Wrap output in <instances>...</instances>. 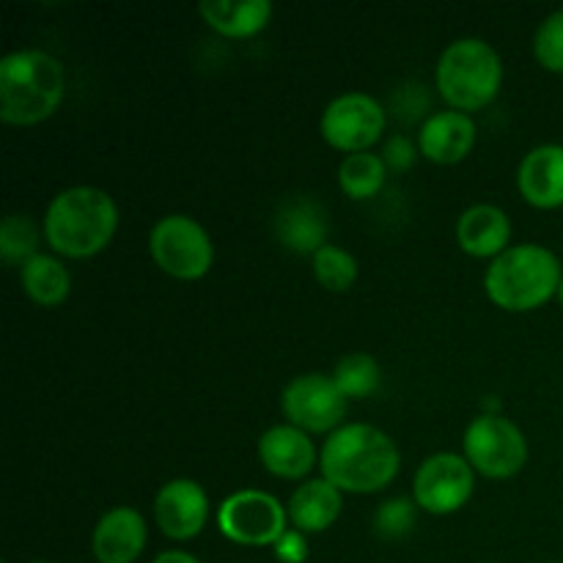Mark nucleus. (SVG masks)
<instances>
[{
  "instance_id": "26",
  "label": "nucleus",
  "mask_w": 563,
  "mask_h": 563,
  "mask_svg": "<svg viewBox=\"0 0 563 563\" xmlns=\"http://www.w3.org/2000/svg\"><path fill=\"white\" fill-rule=\"evenodd\" d=\"M416 515L418 504L412 498H390L374 511V531H377V537L388 539V542L405 539L416 528Z\"/></svg>"
},
{
  "instance_id": "12",
  "label": "nucleus",
  "mask_w": 563,
  "mask_h": 563,
  "mask_svg": "<svg viewBox=\"0 0 563 563\" xmlns=\"http://www.w3.org/2000/svg\"><path fill=\"white\" fill-rule=\"evenodd\" d=\"M209 495L192 478H170L154 495V522L174 542H190L207 528Z\"/></svg>"
},
{
  "instance_id": "30",
  "label": "nucleus",
  "mask_w": 563,
  "mask_h": 563,
  "mask_svg": "<svg viewBox=\"0 0 563 563\" xmlns=\"http://www.w3.org/2000/svg\"><path fill=\"white\" fill-rule=\"evenodd\" d=\"M152 563H201V561H198L196 555L185 553V550H165V553H159Z\"/></svg>"
},
{
  "instance_id": "32",
  "label": "nucleus",
  "mask_w": 563,
  "mask_h": 563,
  "mask_svg": "<svg viewBox=\"0 0 563 563\" xmlns=\"http://www.w3.org/2000/svg\"><path fill=\"white\" fill-rule=\"evenodd\" d=\"M31 563H53V561H31Z\"/></svg>"
},
{
  "instance_id": "22",
  "label": "nucleus",
  "mask_w": 563,
  "mask_h": 563,
  "mask_svg": "<svg viewBox=\"0 0 563 563\" xmlns=\"http://www.w3.org/2000/svg\"><path fill=\"white\" fill-rule=\"evenodd\" d=\"M388 181V165L383 154L357 152L346 154L339 165V187L352 201H368L377 196Z\"/></svg>"
},
{
  "instance_id": "4",
  "label": "nucleus",
  "mask_w": 563,
  "mask_h": 563,
  "mask_svg": "<svg viewBox=\"0 0 563 563\" xmlns=\"http://www.w3.org/2000/svg\"><path fill=\"white\" fill-rule=\"evenodd\" d=\"M561 278V258L550 247L522 242L487 264L484 291L504 311L528 313L559 297Z\"/></svg>"
},
{
  "instance_id": "16",
  "label": "nucleus",
  "mask_w": 563,
  "mask_h": 563,
  "mask_svg": "<svg viewBox=\"0 0 563 563\" xmlns=\"http://www.w3.org/2000/svg\"><path fill=\"white\" fill-rule=\"evenodd\" d=\"M256 451L264 471L273 473L275 478H286V482H302L319 462L311 434L291 427V423L269 427L258 438Z\"/></svg>"
},
{
  "instance_id": "31",
  "label": "nucleus",
  "mask_w": 563,
  "mask_h": 563,
  "mask_svg": "<svg viewBox=\"0 0 563 563\" xmlns=\"http://www.w3.org/2000/svg\"><path fill=\"white\" fill-rule=\"evenodd\" d=\"M559 302H561V308H563V278H561V286H559Z\"/></svg>"
},
{
  "instance_id": "9",
  "label": "nucleus",
  "mask_w": 563,
  "mask_h": 563,
  "mask_svg": "<svg viewBox=\"0 0 563 563\" xmlns=\"http://www.w3.org/2000/svg\"><path fill=\"white\" fill-rule=\"evenodd\" d=\"M286 506L264 489H240L220 504L218 528L242 548H275L286 533Z\"/></svg>"
},
{
  "instance_id": "19",
  "label": "nucleus",
  "mask_w": 563,
  "mask_h": 563,
  "mask_svg": "<svg viewBox=\"0 0 563 563\" xmlns=\"http://www.w3.org/2000/svg\"><path fill=\"white\" fill-rule=\"evenodd\" d=\"M344 509V493L328 482V478H308L291 493L286 504V515L295 531L300 533H324Z\"/></svg>"
},
{
  "instance_id": "21",
  "label": "nucleus",
  "mask_w": 563,
  "mask_h": 563,
  "mask_svg": "<svg viewBox=\"0 0 563 563\" xmlns=\"http://www.w3.org/2000/svg\"><path fill=\"white\" fill-rule=\"evenodd\" d=\"M22 291L42 308H58L71 291V275L53 253H36L20 267Z\"/></svg>"
},
{
  "instance_id": "6",
  "label": "nucleus",
  "mask_w": 563,
  "mask_h": 563,
  "mask_svg": "<svg viewBox=\"0 0 563 563\" xmlns=\"http://www.w3.org/2000/svg\"><path fill=\"white\" fill-rule=\"evenodd\" d=\"M148 253L165 275L176 280H201L214 264L209 231L190 214H165L148 231Z\"/></svg>"
},
{
  "instance_id": "5",
  "label": "nucleus",
  "mask_w": 563,
  "mask_h": 563,
  "mask_svg": "<svg viewBox=\"0 0 563 563\" xmlns=\"http://www.w3.org/2000/svg\"><path fill=\"white\" fill-rule=\"evenodd\" d=\"M434 88L449 110L476 113L493 104L504 88L500 53L478 36H462L440 53L434 66Z\"/></svg>"
},
{
  "instance_id": "14",
  "label": "nucleus",
  "mask_w": 563,
  "mask_h": 563,
  "mask_svg": "<svg viewBox=\"0 0 563 563\" xmlns=\"http://www.w3.org/2000/svg\"><path fill=\"white\" fill-rule=\"evenodd\" d=\"M148 542L146 517L132 506L104 511L91 533V553L99 563H135Z\"/></svg>"
},
{
  "instance_id": "8",
  "label": "nucleus",
  "mask_w": 563,
  "mask_h": 563,
  "mask_svg": "<svg viewBox=\"0 0 563 563\" xmlns=\"http://www.w3.org/2000/svg\"><path fill=\"white\" fill-rule=\"evenodd\" d=\"M280 410L291 427L306 434H333L344 427L350 399L339 390L333 374H297L280 390Z\"/></svg>"
},
{
  "instance_id": "13",
  "label": "nucleus",
  "mask_w": 563,
  "mask_h": 563,
  "mask_svg": "<svg viewBox=\"0 0 563 563\" xmlns=\"http://www.w3.org/2000/svg\"><path fill=\"white\" fill-rule=\"evenodd\" d=\"M273 231L286 251L297 256H313L324 245H330V214L317 198L291 196L275 212Z\"/></svg>"
},
{
  "instance_id": "23",
  "label": "nucleus",
  "mask_w": 563,
  "mask_h": 563,
  "mask_svg": "<svg viewBox=\"0 0 563 563\" xmlns=\"http://www.w3.org/2000/svg\"><path fill=\"white\" fill-rule=\"evenodd\" d=\"M333 379L350 401L368 399V396L379 390L383 368H379L377 357L368 355V352H350V355H344L335 363Z\"/></svg>"
},
{
  "instance_id": "28",
  "label": "nucleus",
  "mask_w": 563,
  "mask_h": 563,
  "mask_svg": "<svg viewBox=\"0 0 563 563\" xmlns=\"http://www.w3.org/2000/svg\"><path fill=\"white\" fill-rule=\"evenodd\" d=\"M418 154H421L418 152V143H412L407 135H390L383 148L385 165H388V170H396V174L410 170L416 165Z\"/></svg>"
},
{
  "instance_id": "10",
  "label": "nucleus",
  "mask_w": 563,
  "mask_h": 563,
  "mask_svg": "<svg viewBox=\"0 0 563 563\" xmlns=\"http://www.w3.org/2000/svg\"><path fill=\"white\" fill-rule=\"evenodd\" d=\"M388 126V113L383 104L366 91H346L330 99L319 119V132L335 152L357 154L372 152Z\"/></svg>"
},
{
  "instance_id": "15",
  "label": "nucleus",
  "mask_w": 563,
  "mask_h": 563,
  "mask_svg": "<svg viewBox=\"0 0 563 563\" xmlns=\"http://www.w3.org/2000/svg\"><path fill=\"white\" fill-rule=\"evenodd\" d=\"M476 146V121L460 110H438L418 130V152L434 165H456Z\"/></svg>"
},
{
  "instance_id": "33",
  "label": "nucleus",
  "mask_w": 563,
  "mask_h": 563,
  "mask_svg": "<svg viewBox=\"0 0 563 563\" xmlns=\"http://www.w3.org/2000/svg\"><path fill=\"white\" fill-rule=\"evenodd\" d=\"M548 563H561V561H548Z\"/></svg>"
},
{
  "instance_id": "11",
  "label": "nucleus",
  "mask_w": 563,
  "mask_h": 563,
  "mask_svg": "<svg viewBox=\"0 0 563 563\" xmlns=\"http://www.w3.org/2000/svg\"><path fill=\"white\" fill-rule=\"evenodd\" d=\"M476 489V471L465 454L438 451L418 465L412 478V500L418 509L434 517H449L465 509Z\"/></svg>"
},
{
  "instance_id": "18",
  "label": "nucleus",
  "mask_w": 563,
  "mask_h": 563,
  "mask_svg": "<svg viewBox=\"0 0 563 563\" xmlns=\"http://www.w3.org/2000/svg\"><path fill=\"white\" fill-rule=\"evenodd\" d=\"M456 245L473 258H498L509 251L511 220L495 203H473L456 220Z\"/></svg>"
},
{
  "instance_id": "17",
  "label": "nucleus",
  "mask_w": 563,
  "mask_h": 563,
  "mask_svg": "<svg viewBox=\"0 0 563 563\" xmlns=\"http://www.w3.org/2000/svg\"><path fill=\"white\" fill-rule=\"evenodd\" d=\"M517 190L533 209L563 207V146L542 143L533 146L517 165Z\"/></svg>"
},
{
  "instance_id": "20",
  "label": "nucleus",
  "mask_w": 563,
  "mask_h": 563,
  "mask_svg": "<svg viewBox=\"0 0 563 563\" xmlns=\"http://www.w3.org/2000/svg\"><path fill=\"white\" fill-rule=\"evenodd\" d=\"M198 14L225 38H251L273 22L275 5L269 0H203Z\"/></svg>"
},
{
  "instance_id": "29",
  "label": "nucleus",
  "mask_w": 563,
  "mask_h": 563,
  "mask_svg": "<svg viewBox=\"0 0 563 563\" xmlns=\"http://www.w3.org/2000/svg\"><path fill=\"white\" fill-rule=\"evenodd\" d=\"M275 555H278L280 563H306L308 559V542H306V533L300 531H286L280 537V542L275 544Z\"/></svg>"
},
{
  "instance_id": "27",
  "label": "nucleus",
  "mask_w": 563,
  "mask_h": 563,
  "mask_svg": "<svg viewBox=\"0 0 563 563\" xmlns=\"http://www.w3.org/2000/svg\"><path fill=\"white\" fill-rule=\"evenodd\" d=\"M533 55L542 69L563 75V9L539 22L533 33Z\"/></svg>"
},
{
  "instance_id": "24",
  "label": "nucleus",
  "mask_w": 563,
  "mask_h": 563,
  "mask_svg": "<svg viewBox=\"0 0 563 563\" xmlns=\"http://www.w3.org/2000/svg\"><path fill=\"white\" fill-rule=\"evenodd\" d=\"M44 229H38L36 220L27 214H5L0 223V258L5 267H22L31 262L38 251Z\"/></svg>"
},
{
  "instance_id": "3",
  "label": "nucleus",
  "mask_w": 563,
  "mask_h": 563,
  "mask_svg": "<svg viewBox=\"0 0 563 563\" xmlns=\"http://www.w3.org/2000/svg\"><path fill=\"white\" fill-rule=\"evenodd\" d=\"M66 69L44 49H14L0 58V121L36 126L60 108Z\"/></svg>"
},
{
  "instance_id": "2",
  "label": "nucleus",
  "mask_w": 563,
  "mask_h": 563,
  "mask_svg": "<svg viewBox=\"0 0 563 563\" xmlns=\"http://www.w3.org/2000/svg\"><path fill=\"white\" fill-rule=\"evenodd\" d=\"M42 229L44 240L58 256L91 258L113 242L119 231V207L102 187H66L49 201Z\"/></svg>"
},
{
  "instance_id": "1",
  "label": "nucleus",
  "mask_w": 563,
  "mask_h": 563,
  "mask_svg": "<svg viewBox=\"0 0 563 563\" xmlns=\"http://www.w3.org/2000/svg\"><path fill=\"white\" fill-rule=\"evenodd\" d=\"M322 478L341 493H383L401 471V451L388 432L372 423H344L319 451Z\"/></svg>"
},
{
  "instance_id": "25",
  "label": "nucleus",
  "mask_w": 563,
  "mask_h": 563,
  "mask_svg": "<svg viewBox=\"0 0 563 563\" xmlns=\"http://www.w3.org/2000/svg\"><path fill=\"white\" fill-rule=\"evenodd\" d=\"M311 269H313V278H317V284L328 291L352 289L357 280V273H361V267H357V258L352 256L346 247L333 245V242H330V245H324L319 253H313Z\"/></svg>"
},
{
  "instance_id": "7",
  "label": "nucleus",
  "mask_w": 563,
  "mask_h": 563,
  "mask_svg": "<svg viewBox=\"0 0 563 563\" xmlns=\"http://www.w3.org/2000/svg\"><path fill=\"white\" fill-rule=\"evenodd\" d=\"M462 454L484 478H515L528 465V438L511 418L482 416L467 423L462 434Z\"/></svg>"
}]
</instances>
